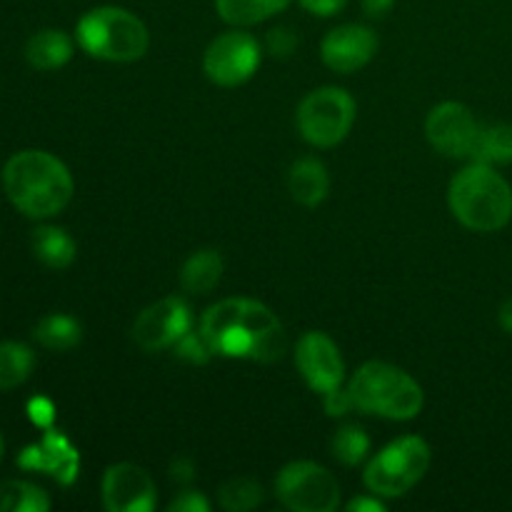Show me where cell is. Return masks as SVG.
I'll use <instances>...</instances> for the list:
<instances>
[{
  "instance_id": "4",
  "label": "cell",
  "mask_w": 512,
  "mask_h": 512,
  "mask_svg": "<svg viewBox=\"0 0 512 512\" xmlns=\"http://www.w3.org/2000/svg\"><path fill=\"white\" fill-rule=\"evenodd\" d=\"M348 395L353 400V408L388 420L418 418L425 405L418 380L383 360H370L360 365L358 373L350 378Z\"/></svg>"
},
{
  "instance_id": "27",
  "label": "cell",
  "mask_w": 512,
  "mask_h": 512,
  "mask_svg": "<svg viewBox=\"0 0 512 512\" xmlns=\"http://www.w3.org/2000/svg\"><path fill=\"white\" fill-rule=\"evenodd\" d=\"M173 348H175V355H178L180 360H188V363H193V365H205L210 358H213V350H210L208 340L203 338L200 328L198 330L190 328L188 333H185L183 338L173 345Z\"/></svg>"
},
{
  "instance_id": "9",
  "label": "cell",
  "mask_w": 512,
  "mask_h": 512,
  "mask_svg": "<svg viewBox=\"0 0 512 512\" xmlns=\"http://www.w3.org/2000/svg\"><path fill=\"white\" fill-rule=\"evenodd\" d=\"M260 65V43L245 30H228L208 45L203 70L215 85L233 88L255 75Z\"/></svg>"
},
{
  "instance_id": "6",
  "label": "cell",
  "mask_w": 512,
  "mask_h": 512,
  "mask_svg": "<svg viewBox=\"0 0 512 512\" xmlns=\"http://www.w3.org/2000/svg\"><path fill=\"white\" fill-rule=\"evenodd\" d=\"M430 445L418 435H403L385 445L363 473L365 488L378 498H403L425 478L430 468Z\"/></svg>"
},
{
  "instance_id": "32",
  "label": "cell",
  "mask_w": 512,
  "mask_h": 512,
  "mask_svg": "<svg viewBox=\"0 0 512 512\" xmlns=\"http://www.w3.org/2000/svg\"><path fill=\"white\" fill-rule=\"evenodd\" d=\"M195 468L188 458H178L173 465H170V478L178 480V483H190L195 478Z\"/></svg>"
},
{
  "instance_id": "12",
  "label": "cell",
  "mask_w": 512,
  "mask_h": 512,
  "mask_svg": "<svg viewBox=\"0 0 512 512\" xmlns=\"http://www.w3.org/2000/svg\"><path fill=\"white\" fill-rule=\"evenodd\" d=\"M480 123L473 110L455 100L435 105L425 120V135L438 153L448 158H470L478 140Z\"/></svg>"
},
{
  "instance_id": "17",
  "label": "cell",
  "mask_w": 512,
  "mask_h": 512,
  "mask_svg": "<svg viewBox=\"0 0 512 512\" xmlns=\"http://www.w3.org/2000/svg\"><path fill=\"white\" fill-rule=\"evenodd\" d=\"M75 53L73 38L58 28H45L30 35L25 43V60L35 70H58L65 63H70Z\"/></svg>"
},
{
  "instance_id": "23",
  "label": "cell",
  "mask_w": 512,
  "mask_h": 512,
  "mask_svg": "<svg viewBox=\"0 0 512 512\" xmlns=\"http://www.w3.org/2000/svg\"><path fill=\"white\" fill-rule=\"evenodd\" d=\"M35 353L23 343H0V393L20 388L33 375Z\"/></svg>"
},
{
  "instance_id": "21",
  "label": "cell",
  "mask_w": 512,
  "mask_h": 512,
  "mask_svg": "<svg viewBox=\"0 0 512 512\" xmlns=\"http://www.w3.org/2000/svg\"><path fill=\"white\" fill-rule=\"evenodd\" d=\"M288 5L290 0H215V10H218L220 18L235 28L263 23Z\"/></svg>"
},
{
  "instance_id": "36",
  "label": "cell",
  "mask_w": 512,
  "mask_h": 512,
  "mask_svg": "<svg viewBox=\"0 0 512 512\" xmlns=\"http://www.w3.org/2000/svg\"><path fill=\"white\" fill-rule=\"evenodd\" d=\"M3 453H5V440L3 435H0V460H3Z\"/></svg>"
},
{
  "instance_id": "25",
  "label": "cell",
  "mask_w": 512,
  "mask_h": 512,
  "mask_svg": "<svg viewBox=\"0 0 512 512\" xmlns=\"http://www.w3.org/2000/svg\"><path fill=\"white\" fill-rule=\"evenodd\" d=\"M218 500L228 512H248L265 500V490L253 478H230L220 485Z\"/></svg>"
},
{
  "instance_id": "3",
  "label": "cell",
  "mask_w": 512,
  "mask_h": 512,
  "mask_svg": "<svg viewBox=\"0 0 512 512\" xmlns=\"http://www.w3.org/2000/svg\"><path fill=\"white\" fill-rule=\"evenodd\" d=\"M448 203L455 220L475 233H495L512 218V188L485 163H470L450 180Z\"/></svg>"
},
{
  "instance_id": "29",
  "label": "cell",
  "mask_w": 512,
  "mask_h": 512,
  "mask_svg": "<svg viewBox=\"0 0 512 512\" xmlns=\"http://www.w3.org/2000/svg\"><path fill=\"white\" fill-rule=\"evenodd\" d=\"M295 45H298V38H295V33L290 28H275L268 33V48L273 55L285 58V55L293 53Z\"/></svg>"
},
{
  "instance_id": "16",
  "label": "cell",
  "mask_w": 512,
  "mask_h": 512,
  "mask_svg": "<svg viewBox=\"0 0 512 512\" xmlns=\"http://www.w3.org/2000/svg\"><path fill=\"white\" fill-rule=\"evenodd\" d=\"M288 190L295 203L305 208H315L328 198L330 175L328 168L318 158H300L295 160L288 175Z\"/></svg>"
},
{
  "instance_id": "1",
  "label": "cell",
  "mask_w": 512,
  "mask_h": 512,
  "mask_svg": "<svg viewBox=\"0 0 512 512\" xmlns=\"http://www.w3.org/2000/svg\"><path fill=\"white\" fill-rule=\"evenodd\" d=\"M200 333L213 355L223 358L275 363L288 348L278 315L250 298H228L210 305L200 318Z\"/></svg>"
},
{
  "instance_id": "33",
  "label": "cell",
  "mask_w": 512,
  "mask_h": 512,
  "mask_svg": "<svg viewBox=\"0 0 512 512\" xmlns=\"http://www.w3.org/2000/svg\"><path fill=\"white\" fill-rule=\"evenodd\" d=\"M30 415H33V420L38 425H48L50 420H53V405L43 398L33 400V405H30Z\"/></svg>"
},
{
  "instance_id": "13",
  "label": "cell",
  "mask_w": 512,
  "mask_h": 512,
  "mask_svg": "<svg viewBox=\"0 0 512 512\" xmlns=\"http://www.w3.org/2000/svg\"><path fill=\"white\" fill-rule=\"evenodd\" d=\"M103 505L108 512H150L158 503V490L145 468L133 463H115L105 470Z\"/></svg>"
},
{
  "instance_id": "10",
  "label": "cell",
  "mask_w": 512,
  "mask_h": 512,
  "mask_svg": "<svg viewBox=\"0 0 512 512\" xmlns=\"http://www.w3.org/2000/svg\"><path fill=\"white\" fill-rule=\"evenodd\" d=\"M193 328V310L178 295L155 300L133 323V340L148 353L173 348Z\"/></svg>"
},
{
  "instance_id": "31",
  "label": "cell",
  "mask_w": 512,
  "mask_h": 512,
  "mask_svg": "<svg viewBox=\"0 0 512 512\" xmlns=\"http://www.w3.org/2000/svg\"><path fill=\"white\" fill-rule=\"evenodd\" d=\"M350 512H385V503L378 495L370 493V498H355L348 503Z\"/></svg>"
},
{
  "instance_id": "26",
  "label": "cell",
  "mask_w": 512,
  "mask_h": 512,
  "mask_svg": "<svg viewBox=\"0 0 512 512\" xmlns=\"http://www.w3.org/2000/svg\"><path fill=\"white\" fill-rule=\"evenodd\" d=\"M330 450H333V458L338 460V463L355 468V465H360L368 458L370 438L363 428H358V425H343V428L333 435Z\"/></svg>"
},
{
  "instance_id": "11",
  "label": "cell",
  "mask_w": 512,
  "mask_h": 512,
  "mask_svg": "<svg viewBox=\"0 0 512 512\" xmlns=\"http://www.w3.org/2000/svg\"><path fill=\"white\" fill-rule=\"evenodd\" d=\"M295 365L300 375L308 383L310 390L320 393L325 398L328 393H335L343 388L345 380V363L340 348L330 335L320 330H308L295 345Z\"/></svg>"
},
{
  "instance_id": "28",
  "label": "cell",
  "mask_w": 512,
  "mask_h": 512,
  "mask_svg": "<svg viewBox=\"0 0 512 512\" xmlns=\"http://www.w3.org/2000/svg\"><path fill=\"white\" fill-rule=\"evenodd\" d=\"M170 512H208L210 503L200 490H183L180 495H175L173 503L168 505Z\"/></svg>"
},
{
  "instance_id": "35",
  "label": "cell",
  "mask_w": 512,
  "mask_h": 512,
  "mask_svg": "<svg viewBox=\"0 0 512 512\" xmlns=\"http://www.w3.org/2000/svg\"><path fill=\"white\" fill-rule=\"evenodd\" d=\"M498 320H500V328L512 335V298H508L503 305H500Z\"/></svg>"
},
{
  "instance_id": "20",
  "label": "cell",
  "mask_w": 512,
  "mask_h": 512,
  "mask_svg": "<svg viewBox=\"0 0 512 512\" xmlns=\"http://www.w3.org/2000/svg\"><path fill=\"white\" fill-rule=\"evenodd\" d=\"M33 338L38 340V345H43L45 350L68 353V350L78 348L80 340H83V325H80L73 315H45V318H40L38 323H35Z\"/></svg>"
},
{
  "instance_id": "18",
  "label": "cell",
  "mask_w": 512,
  "mask_h": 512,
  "mask_svg": "<svg viewBox=\"0 0 512 512\" xmlns=\"http://www.w3.org/2000/svg\"><path fill=\"white\" fill-rule=\"evenodd\" d=\"M30 248L33 255L45 265V268L63 270L70 268L78 255V245L70 238L68 230L58 228V225H38L30 235Z\"/></svg>"
},
{
  "instance_id": "14",
  "label": "cell",
  "mask_w": 512,
  "mask_h": 512,
  "mask_svg": "<svg viewBox=\"0 0 512 512\" xmlns=\"http://www.w3.org/2000/svg\"><path fill=\"white\" fill-rule=\"evenodd\" d=\"M378 53V35L373 28L360 23H345L330 30L320 45L323 63L335 73H355L365 68Z\"/></svg>"
},
{
  "instance_id": "2",
  "label": "cell",
  "mask_w": 512,
  "mask_h": 512,
  "mask_svg": "<svg viewBox=\"0 0 512 512\" xmlns=\"http://www.w3.org/2000/svg\"><path fill=\"white\" fill-rule=\"evenodd\" d=\"M3 188L25 218L45 220L68 208L75 185L68 165L53 153L20 150L5 163Z\"/></svg>"
},
{
  "instance_id": "30",
  "label": "cell",
  "mask_w": 512,
  "mask_h": 512,
  "mask_svg": "<svg viewBox=\"0 0 512 512\" xmlns=\"http://www.w3.org/2000/svg\"><path fill=\"white\" fill-rule=\"evenodd\" d=\"M310 15H318V18H333L340 10L348 5V0H298Z\"/></svg>"
},
{
  "instance_id": "22",
  "label": "cell",
  "mask_w": 512,
  "mask_h": 512,
  "mask_svg": "<svg viewBox=\"0 0 512 512\" xmlns=\"http://www.w3.org/2000/svg\"><path fill=\"white\" fill-rule=\"evenodd\" d=\"M473 163L485 165H508L512 163V125L493 123L480 125L478 140L470 153Z\"/></svg>"
},
{
  "instance_id": "19",
  "label": "cell",
  "mask_w": 512,
  "mask_h": 512,
  "mask_svg": "<svg viewBox=\"0 0 512 512\" xmlns=\"http://www.w3.org/2000/svg\"><path fill=\"white\" fill-rule=\"evenodd\" d=\"M223 270V255L213 248H203L185 260L183 270H180V285L190 295H208L210 290L218 288Z\"/></svg>"
},
{
  "instance_id": "24",
  "label": "cell",
  "mask_w": 512,
  "mask_h": 512,
  "mask_svg": "<svg viewBox=\"0 0 512 512\" xmlns=\"http://www.w3.org/2000/svg\"><path fill=\"white\" fill-rule=\"evenodd\" d=\"M50 510V495L28 480L0 483V512H45Z\"/></svg>"
},
{
  "instance_id": "5",
  "label": "cell",
  "mask_w": 512,
  "mask_h": 512,
  "mask_svg": "<svg viewBox=\"0 0 512 512\" xmlns=\"http://www.w3.org/2000/svg\"><path fill=\"white\" fill-rule=\"evenodd\" d=\"M78 45L90 58L108 63H133L148 53L150 33L143 20L118 5L88 10L75 25Z\"/></svg>"
},
{
  "instance_id": "15",
  "label": "cell",
  "mask_w": 512,
  "mask_h": 512,
  "mask_svg": "<svg viewBox=\"0 0 512 512\" xmlns=\"http://www.w3.org/2000/svg\"><path fill=\"white\" fill-rule=\"evenodd\" d=\"M20 468L40 470L45 475H53L58 483H73L75 473H78V455L70 448L68 440L50 430L38 445H30L20 453L18 458Z\"/></svg>"
},
{
  "instance_id": "7",
  "label": "cell",
  "mask_w": 512,
  "mask_h": 512,
  "mask_svg": "<svg viewBox=\"0 0 512 512\" xmlns=\"http://www.w3.org/2000/svg\"><path fill=\"white\" fill-rule=\"evenodd\" d=\"M300 135L315 148H333L348 138L355 123V100L348 90L325 85L305 95L295 115Z\"/></svg>"
},
{
  "instance_id": "34",
  "label": "cell",
  "mask_w": 512,
  "mask_h": 512,
  "mask_svg": "<svg viewBox=\"0 0 512 512\" xmlns=\"http://www.w3.org/2000/svg\"><path fill=\"white\" fill-rule=\"evenodd\" d=\"M395 5V0H363V10L370 18H383L385 13H390V8Z\"/></svg>"
},
{
  "instance_id": "8",
  "label": "cell",
  "mask_w": 512,
  "mask_h": 512,
  "mask_svg": "<svg viewBox=\"0 0 512 512\" xmlns=\"http://www.w3.org/2000/svg\"><path fill=\"white\" fill-rule=\"evenodd\" d=\"M275 495L293 512H333L340 505V483L323 465L295 460L275 478Z\"/></svg>"
}]
</instances>
